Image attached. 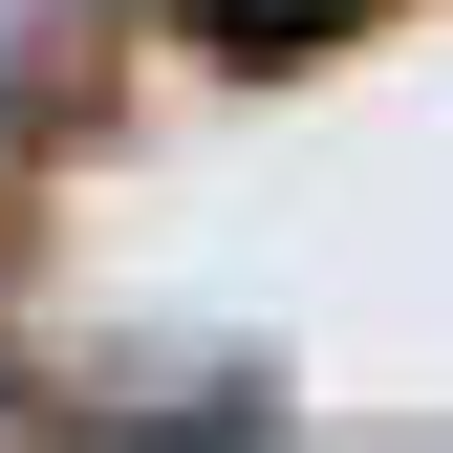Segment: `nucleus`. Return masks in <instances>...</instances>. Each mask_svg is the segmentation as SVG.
<instances>
[{
  "mask_svg": "<svg viewBox=\"0 0 453 453\" xmlns=\"http://www.w3.org/2000/svg\"><path fill=\"white\" fill-rule=\"evenodd\" d=\"M324 22H367V0H216V43H324Z\"/></svg>",
  "mask_w": 453,
  "mask_h": 453,
  "instance_id": "1",
  "label": "nucleus"
}]
</instances>
